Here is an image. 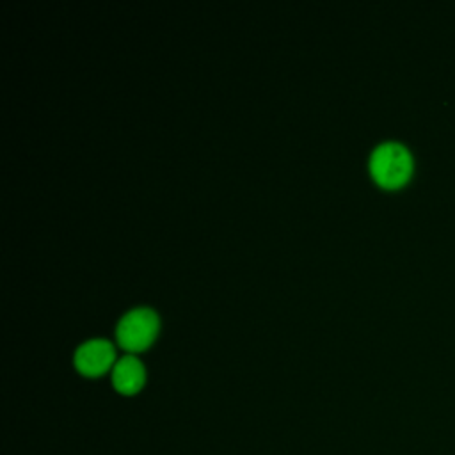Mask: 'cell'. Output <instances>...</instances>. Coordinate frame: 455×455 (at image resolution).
<instances>
[{"mask_svg": "<svg viewBox=\"0 0 455 455\" xmlns=\"http://www.w3.org/2000/svg\"><path fill=\"white\" fill-rule=\"evenodd\" d=\"M370 172L384 187L402 185L412 171L411 151L396 140H386L373 148L370 155Z\"/></svg>", "mask_w": 455, "mask_h": 455, "instance_id": "cell-1", "label": "cell"}, {"mask_svg": "<svg viewBox=\"0 0 455 455\" xmlns=\"http://www.w3.org/2000/svg\"><path fill=\"white\" fill-rule=\"evenodd\" d=\"M158 329V316L148 306H137L121 315L116 325L117 343L130 352L146 348Z\"/></svg>", "mask_w": 455, "mask_h": 455, "instance_id": "cell-2", "label": "cell"}, {"mask_svg": "<svg viewBox=\"0 0 455 455\" xmlns=\"http://www.w3.org/2000/svg\"><path fill=\"white\" fill-rule=\"evenodd\" d=\"M114 355H116L114 347L108 339L91 338V339L82 341L76 347V350L73 354V361L80 373L96 377V375L103 373L105 370L112 368V364L116 363Z\"/></svg>", "mask_w": 455, "mask_h": 455, "instance_id": "cell-3", "label": "cell"}, {"mask_svg": "<svg viewBox=\"0 0 455 455\" xmlns=\"http://www.w3.org/2000/svg\"><path fill=\"white\" fill-rule=\"evenodd\" d=\"M112 384L123 395L137 393L146 379L142 363L133 354H124L112 364Z\"/></svg>", "mask_w": 455, "mask_h": 455, "instance_id": "cell-4", "label": "cell"}]
</instances>
